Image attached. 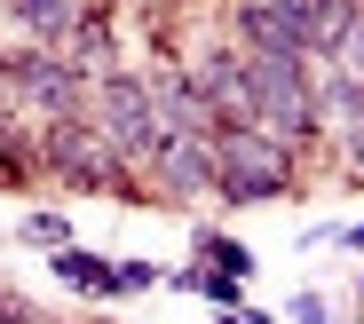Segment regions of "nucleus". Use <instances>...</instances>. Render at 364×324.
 I'll return each instance as SVG.
<instances>
[{
	"mask_svg": "<svg viewBox=\"0 0 364 324\" xmlns=\"http://www.w3.org/2000/svg\"><path fill=\"white\" fill-rule=\"evenodd\" d=\"M48 261H55V277H64L72 293H95V301H111V293H119V261H95V253H80V245L48 253Z\"/></svg>",
	"mask_w": 364,
	"mask_h": 324,
	"instance_id": "nucleus-14",
	"label": "nucleus"
},
{
	"mask_svg": "<svg viewBox=\"0 0 364 324\" xmlns=\"http://www.w3.org/2000/svg\"><path fill=\"white\" fill-rule=\"evenodd\" d=\"M214 158H222V206H277L293 198V143H277L269 126H222L214 135Z\"/></svg>",
	"mask_w": 364,
	"mask_h": 324,
	"instance_id": "nucleus-2",
	"label": "nucleus"
},
{
	"mask_svg": "<svg viewBox=\"0 0 364 324\" xmlns=\"http://www.w3.org/2000/svg\"><path fill=\"white\" fill-rule=\"evenodd\" d=\"M230 40L246 55H301L309 63V9H285V0H230Z\"/></svg>",
	"mask_w": 364,
	"mask_h": 324,
	"instance_id": "nucleus-8",
	"label": "nucleus"
},
{
	"mask_svg": "<svg viewBox=\"0 0 364 324\" xmlns=\"http://www.w3.org/2000/svg\"><path fill=\"white\" fill-rule=\"evenodd\" d=\"M151 95H159L166 135H222V111H214V103H206V87L191 80V63L159 55V63H151Z\"/></svg>",
	"mask_w": 364,
	"mask_h": 324,
	"instance_id": "nucleus-9",
	"label": "nucleus"
},
{
	"mask_svg": "<svg viewBox=\"0 0 364 324\" xmlns=\"http://www.w3.org/2000/svg\"><path fill=\"white\" fill-rule=\"evenodd\" d=\"M87 119L103 126V143L127 158V166H151L166 151V119H159V95H151V72H103L95 95H87Z\"/></svg>",
	"mask_w": 364,
	"mask_h": 324,
	"instance_id": "nucleus-3",
	"label": "nucleus"
},
{
	"mask_svg": "<svg viewBox=\"0 0 364 324\" xmlns=\"http://www.w3.org/2000/svg\"><path fill=\"white\" fill-rule=\"evenodd\" d=\"M293 324H333V301L325 293H293Z\"/></svg>",
	"mask_w": 364,
	"mask_h": 324,
	"instance_id": "nucleus-17",
	"label": "nucleus"
},
{
	"mask_svg": "<svg viewBox=\"0 0 364 324\" xmlns=\"http://www.w3.org/2000/svg\"><path fill=\"white\" fill-rule=\"evenodd\" d=\"M64 55L80 63L87 80H103V72H119V24H111V9H87V16L72 24V40H64Z\"/></svg>",
	"mask_w": 364,
	"mask_h": 324,
	"instance_id": "nucleus-12",
	"label": "nucleus"
},
{
	"mask_svg": "<svg viewBox=\"0 0 364 324\" xmlns=\"http://www.w3.org/2000/svg\"><path fill=\"white\" fill-rule=\"evenodd\" d=\"M87 95H95V80L80 72L64 48H32V40H16V48H9V103H16L32 126L80 119V111H87Z\"/></svg>",
	"mask_w": 364,
	"mask_h": 324,
	"instance_id": "nucleus-4",
	"label": "nucleus"
},
{
	"mask_svg": "<svg viewBox=\"0 0 364 324\" xmlns=\"http://www.w3.org/2000/svg\"><path fill=\"white\" fill-rule=\"evenodd\" d=\"M95 9H103V0H95Z\"/></svg>",
	"mask_w": 364,
	"mask_h": 324,
	"instance_id": "nucleus-24",
	"label": "nucleus"
},
{
	"mask_svg": "<svg viewBox=\"0 0 364 324\" xmlns=\"http://www.w3.org/2000/svg\"><path fill=\"white\" fill-rule=\"evenodd\" d=\"M317 103H325V126H364V72H348V63H333V72H317Z\"/></svg>",
	"mask_w": 364,
	"mask_h": 324,
	"instance_id": "nucleus-13",
	"label": "nucleus"
},
{
	"mask_svg": "<svg viewBox=\"0 0 364 324\" xmlns=\"http://www.w3.org/2000/svg\"><path fill=\"white\" fill-rule=\"evenodd\" d=\"M151 182L166 206H198V198H222V158H214V135H166V151L151 158Z\"/></svg>",
	"mask_w": 364,
	"mask_h": 324,
	"instance_id": "nucleus-7",
	"label": "nucleus"
},
{
	"mask_svg": "<svg viewBox=\"0 0 364 324\" xmlns=\"http://www.w3.org/2000/svg\"><path fill=\"white\" fill-rule=\"evenodd\" d=\"M24 245L64 253V245H72V222H64V214H24Z\"/></svg>",
	"mask_w": 364,
	"mask_h": 324,
	"instance_id": "nucleus-16",
	"label": "nucleus"
},
{
	"mask_svg": "<svg viewBox=\"0 0 364 324\" xmlns=\"http://www.w3.org/2000/svg\"><path fill=\"white\" fill-rule=\"evenodd\" d=\"M254 126H269L277 143H317L325 103H317V63L301 55H254Z\"/></svg>",
	"mask_w": 364,
	"mask_h": 324,
	"instance_id": "nucleus-5",
	"label": "nucleus"
},
{
	"mask_svg": "<svg viewBox=\"0 0 364 324\" xmlns=\"http://www.w3.org/2000/svg\"><path fill=\"white\" fill-rule=\"evenodd\" d=\"M348 182H364V126L348 135Z\"/></svg>",
	"mask_w": 364,
	"mask_h": 324,
	"instance_id": "nucleus-20",
	"label": "nucleus"
},
{
	"mask_svg": "<svg viewBox=\"0 0 364 324\" xmlns=\"http://www.w3.org/2000/svg\"><path fill=\"white\" fill-rule=\"evenodd\" d=\"M309 245H341V253H364V222H348V230H317Z\"/></svg>",
	"mask_w": 364,
	"mask_h": 324,
	"instance_id": "nucleus-19",
	"label": "nucleus"
},
{
	"mask_svg": "<svg viewBox=\"0 0 364 324\" xmlns=\"http://www.w3.org/2000/svg\"><path fill=\"white\" fill-rule=\"evenodd\" d=\"M191 253H198V269H222V277H254V253L237 245V237H222V230H198V237H191Z\"/></svg>",
	"mask_w": 364,
	"mask_h": 324,
	"instance_id": "nucleus-15",
	"label": "nucleus"
},
{
	"mask_svg": "<svg viewBox=\"0 0 364 324\" xmlns=\"http://www.w3.org/2000/svg\"><path fill=\"white\" fill-rule=\"evenodd\" d=\"M348 72H364V24H356V40H348Z\"/></svg>",
	"mask_w": 364,
	"mask_h": 324,
	"instance_id": "nucleus-21",
	"label": "nucleus"
},
{
	"mask_svg": "<svg viewBox=\"0 0 364 324\" xmlns=\"http://www.w3.org/2000/svg\"><path fill=\"white\" fill-rule=\"evenodd\" d=\"M40 174H48V182H64V190H80V198L166 206V198H159V182H143L127 158H119L87 111H80V119H55V126H40Z\"/></svg>",
	"mask_w": 364,
	"mask_h": 324,
	"instance_id": "nucleus-1",
	"label": "nucleus"
},
{
	"mask_svg": "<svg viewBox=\"0 0 364 324\" xmlns=\"http://www.w3.org/2000/svg\"><path fill=\"white\" fill-rule=\"evenodd\" d=\"M151 285H159L151 261H119V293H151Z\"/></svg>",
	"mask_w": 364,
	"mask_h": 324,
	"instance_id": "nucleus-18",
	"label": "nucleus"
},
{
	"mask_svg": "<svg viewBox=\"0 0 364 324\" xmlns=\"http://www.w3.org/2000/svg\"><path fill=\"white\" fill-rule=\"evenodd\" d=\"M80 16H87L80 0H0V24L16 40H32V48H64Z\"/></svg>",
	"mask_w": 364,
	"mask_h": 324,
	"instance_id": "nucleus-10",
	"label": "nucleus"
},
{
	"mask_svg": "<svg viewBox=\"0 0 364 324\" xmlns=\"http://www.w3.org/2000/svg\"><path fill=\"white\" fill-rule=\"evenodd\" d=\"M182 63H191V80L206 87V103L222 111V126H246L254 119V55L237 40H198Z\"/></svg>",
	"mask_w": 364,
	"mask_h": 324,
	"instance_id": "nucleus-6",
	"label": "nucleus"
},
{
	"mask_svg": "<svg viewBox=\"0 0 364 324\" xmlns=\"http://www.w3.org/2000/svg\"><path fill=\"white\" fill-rule=\"evenodd\" d=\"M32 182H40V126L16 103H0V190H32Z\"/></svg>",
	"mask_w": 364,
	"mask_h": 324,
	"instance_id": "nucleus-11",
	"label": "nucleus"
},
{
	"mask_svg": "<svg viewBox=\"0 0 364 324\" xmlns=\"http://www.w3.org/2000/svg\"><path fill=\"white\" fill-rule=\"evenodd\" d=\"M0 324H16V308H9V301H0Z\"/></svg>",
	"mask_w": 364,
	"mask_h": 324,
	"instance_id": "nucleus-23",
	"label": "nucleus"
},
{
	"mask_svg": "<svg viewBox=\"0 0 364 324\" xmlns=\"http://www.w3.org/2000/svg\"><path fill=\"white\" fill-rule=\"evenodd\" d=\"M0 103H9V48H0Z\"/></svg>",
	"mask_w": 364,
	"mask_h": 324,
	"instance_id": "nucleus-22",
	"label": "nucleus"
}]
</instances>
